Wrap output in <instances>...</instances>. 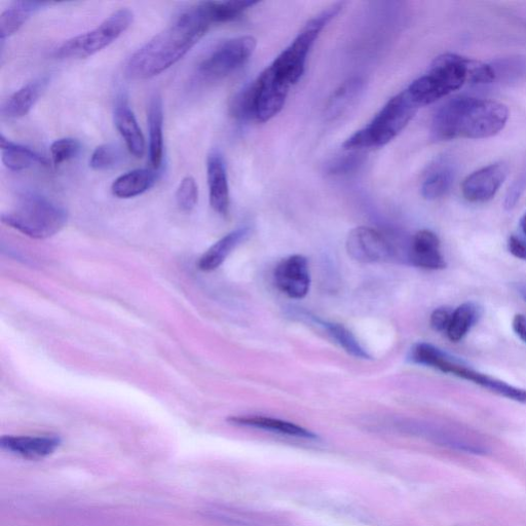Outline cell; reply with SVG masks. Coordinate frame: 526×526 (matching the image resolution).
<instances>
[{"label": "cell", "instance_id": "cell-21", "mask_svg": "<svg viewBox=\"0 0 526 526\" xmlns=\"http://www.w3.org/2000/svg\"><path fill=\"white\" fill-rule=\"evenodd\" d=\"M0 149L4 165L11 171L20 172L34 166L49 167L48 160L33 149L0 136Z\"/></svg>", "mask_w": 526, "mask_h": 526}, {"label": "cell", "instance_id": "cell-1", "mask_svg": "<svg viewBox=\"0 0 526 526\" xmlns=\"http://www.w3.org/2000/svg\"><path fill=\"white\" fill-rule=\"evenodd\" d=\"M212 25L204 2L184 11L131 56L128 77L137 81L157 77L190 53Z\"/></svg>", "mask_w": 526, "mask_h": 526}, {"label": "cell", "instance_id": "cell-40", "mask_svg": "<svg viewBox=\"0 0 526 526\" xmlns=\"http://www.w3.org/2000/svg\"><path fill=\"white\" fill-rule=\"evenodd\" d=\"M521 229H522L523 234L526 236V213L521 219Z\"/></svg>", "mask_w": 526, "mask_h": 526}, {"label": "cell", "instance_id": "cell-13", "mask_svg": "<svg viewBox=\"0 0 526 526\" xmlns=\"http://www.w3.org/2000/svg\"><path fill=\"white\" fill-rule=\"evenodd\" d=\"M277 287L294 299L306 297L310 291L309 263L302 255H293L279 263L275 272Z\"/></svg>", "mask_w": 526, "mask_h": 526}, {"label": "cell", "instance_id": "cell-10", "mask_svg": "<svg viewBox=\"0 0 526 526\" xmlns=\"http://www.w3.org/2000/svg\"><path fill=\"white\" fill-rule=\"evenodd\" d=\"M290 86L280 80L271 67L254 81L255 120L267 123L283 109Z\"/></svg>", "mask_w": 526, "mask_h": 526}, {"label": "cell", "instance_id": "cell-39", "mask_svg": "<svg viewBox=\"0 0 526 526\" xmlns=\"http://www.w3.org/2000/svg\"><path fill=\"white\" fill-rule=\"evenodd\" d=\"M519 293L526 302V284L519 286Z\"/></svg>", "mask_w": 526, "mask_h": 526}, {"label": "cell", "instance_id": "cell-22", "mask_svg": "<svg viewBox=\"0 0 526 526\" xmlns=\"http://www.w3.org/2000/svg\"><path fill=\"white\" fill-rule=\"evenodd\" d=\"M157 179L156 170H133L117 178L111 185V192L119 199L136 198L152 189Z\"/></svg>", "mask_w": 526, "mask_h": 526}, {"label": "cell", "instance_id": "cell-11", "mask_svg": "<svg viewBox=\"0 0 526 526\" xmlns=\"http://www.w3.org/2000/svg\"><path fill=\"white\" fill-rule=\"evenodd\" d=\"M508 172V165L499 162L472 173L462 184L464 198L471 203L491 201L504 184Z\"/></svg>", "mask_w": 526, "mask_h": 526}, {"label": "cell", "instance_id": "cell-35", "mask_svg": "<svg viewBox=\"0 0 526 526\" xmlns=\"http://www.w3.org/2000/svg\"><path fill=\"white\" fill-rule=\"evenodd\" d=\"M349 152V150H348ZM364 161V156L358 152L332 159L326 166L330 175H345L355 171Z\"/></svg>", "mask_w": 526, "mask_h": 526}, {"label": "cell", "instance_id": "cell-32", "mask_svg": "<svg viewBox=\"0 0 526 526\" xmlns=\"http://www.w3.org/2000/svg\"><path fill=\"white\" fill-rule=\"evenodd\" d=\"M199 201V187L194 177H184L176 191V202L183 212H192Z\"/></svg>", "mask_w": 526, "mask_h": 526}, {"label": "cell", "instance_id": "cell-29", "mask_svg": "<svg viewBox=\"0 0 526 526\" xmlns=\"http://www.w3.org/2000/svg\"><path fill=\"white\" fill-rule=\"evenodd\" d=\"M495 83L511 84L521 80L526 73V59L521 56H509L491 63Z\"/></svg>", "mask_w": 526, "mask_h": 526}, {"label": "cell", "instance_id": "cell-28", "mask_svg": "<svg viewBox=\"0 0 526 526\" xmlns=\"http://www.w3.org/2000/svg\"><path fill=\"white\" fill-rule=\"evenodd\" d=\"M257 4V2H204L212 24L235 21Z\"/></svg>", "mask_w": 526, "mask_h": 526}, {"label": "cell", "instance_id": "cell-5", "mask_svg": "<svg viewBox=\"0 0 526 526\" xmlns=\"http://www.w3.org/2000/svg\"><path fill=\"white\" fill-rule=\"evenodd\" d=\"M2 220L27 237L44 240L55 236L65 227L67 212L46 197L28 194L4 213Z\"/></svg>", "mask_w": 526, "mask_h": 526}, {"label": "cell", "instance_id": "cell-34", "mask_svg": "<svg viewBox=\"0 0 526 526\" xmlns=\"http://www.w3.org/2000/svg\"><path fill=\"white\" fill-rule=\"evenodd\" d=\"M120 157L119 149L115 145L102 144L94 150L90 166L95 171H106L117 166Z\"/></svg>", "mask_w": 526, "mask_h": 526}, {"label": "cell", "instance_id": "cell-38", "mask_svg": "<svg viewBox=\"0 0 526 526\" xmlns=\"http://www.w3.org/2000/svg\"><path fill=\"white\" fill-rule=\"evenodd\" d=\"M512 328L519 340L526 344V317L522 314L515 315L512 321Z\"/></svg>", "mask_w": 526, "mask_h": 526}, {"label": "cell", "instance_id": "cell-17", "mask_svg": "<svg viewBox=\"0 0 526 526\" xmlns=\"http://www.w3.org/2000/svg\"><path fill=\"white\" fill-rule=\"evenodd\" d=\"M49 84V77H41L23 86L4 103L2 116L8 120H17L27 116L43 96Z\"/></svg>", "mask_w": 526, "mask_h": 526}, {"label": "cell", "instance_id": "cell-7", "mask_svg": "<svg viewBox=\"0 0 526 526\" xmlns=\"http://www.w3.org/2000/svg\"><path fill=\"white\" fill-rule=\"evenodd\" d=\"M342 8V4H334L311 19L291 45L278 56L270 67L280 80L291 87L303 77L312 47L323 29L341 12Z\"/></svg>", "mask_w": 526, "mask_h": 526}, {"label": "cell", "instance_id": "cell-30", "mask_svg": "<svg viewBox=\"0 0 526 526\" xmlns=\"http://www.w3.org/2000/svg\"><path fill=\"white\" fill-rule=\"evenodd\" d=\"M230 114L239 122L255 120L254 82L235 95L230 104Z\"/></svg>", "mask_w": 526, "mask_h": 526}, {"label": "cell", "instance_id": "cell-19", "mask_svg": "<svg viewBox=\"0 0 526 526\" xmlns=\"http://www.w3.org/2000/svg\"><path fill=\"white\" fill-rule=\"evenodd\" d=\"M147 122L149 127V163L159 170L164 159V109L162 98L156 94L148 105Z\"/></svg>", "mask_w": 526, "mask_h": 526}, {"label": "cell", "instance_id": "cell-16", "mask_svg": "<svg viewBox=\"0 0 526 526\" xmlns=\"http://www.w3.org/2000/svg\"><path fill=\"white\" fill-rule=\"evenodd\" d=\"M408 258L413 266L424 270L439 271L446 268L439 238L428 230L420 231L413 236Z\"/></svg>", "mask_w": 526, "mask_h": 526}, {"label": "cell", "instance_id": "cell-14", "mask_svg": "<svg viewBox=\"0 0 526 526\" xmlns=\"http://www.w3.org/2000/svg\"><path fill=\"white\" fill-rule=\"evenodd\" d=\"M62 443L57 436H3L0 445L6 452L25 460H43L53 455Z\"/></svg>", "mask_w": 526, "mask_h": 526}, {"label": "cell", "instance_id": "cell-12", "mask_svg": "<svg viewBox=\"0 0 526 526\" xmlns=\"http://www.w3.org/2000/svg\"><path fill=\"white\" fill-rule=\"evenodd\" d=\"M349 255L360 262H382L393 255L390 242L377 230L360 227L353 230L347 240Z\"/></svg>", "mask_w": 526, "mask_h": 526}, {"label": "cell", "instance_id": "cell-20", "mask_svg": "<svg viewBox=\"0 0 526 526\" xmlns=\"http://www.w3.org/2000/svg\"><path fill=\"white\" fill-rule=\"evenodd\" d=\"M115 123L129 152L136 158H142L145 153L144 136L126 100H120L116 106Z\"/></svg>", "mask_w": 526, "mask_h": 526}, {"label": "cell", "instance_id": "cell-6", "mask_svg": "<svg viewBox=\"0 0 526 526\" xmlns=\"http://www.w3.org/2000/svg\"><path fill=\"white\" fill-rule=\"evenodd\" d=\"M411 359L418 364L432 367L443 373L453 374L455 377L471 382L501 397L526 404L525 389L511 386L506 382L490 377V375L474 370L462 360L433 345L426 343L416 345L411 351Z\"/></svg>", "mask_w": 526, "mask_h": 526}, {"label": "cell", "instance_id": "cell-33", "mask_svg": "<svg viewBox=\"0 0 526 526\" xmlns=\"http://www.w3.org/2000/svg\"><path fill=\"white\" fill-rule=\"evenodd\" d=\"M81 142L73 138H62L52 143L50 147L52 161L60 166L77 158L81 152Z\"/></svg>", "mask_w": 526, "mask_h": 526}, {"label": "cell", "instance_id": "cell-25", "mask_svg": "<svg viewBox=\"0 0 526 526\" xmlns=\"http://www.w3.org/2000/svg\"><path fill=\"white\" fill-rule=\"evenodd\" d=\"M249 233L248 228H242L224 236L201 257L198 263L199 269L203 272L218 269L233 250L249 236Z\"/></svg>", "mask_w": 526, "mask_h": 526}, {"label": "cell", "instance_id": "cell-8", "mask_svg": "<svg viewBox=\"0 0 526 526\" xmlns=\"http://www.w3.org/2000/svg\"><path fill=\"white\" fill-rule=\"evenodd\" d=\"M134 14L121 9L108 16L96 28L63 43L56 51L60 60L86 59L115 43L132 25Z\"/></svg>", "mask_w": 526, "mask_h": 526}, {"label": "cell", "instance_id": "cell-2", "mask_svg": "<svg viewBox=\"0 0 526 526\" xmlns=\"http://www.w3.org/2000/svg\"><path fill=\"white\" fill-rule=\"evenodd\" d=\"M508 119L506 105L462 96L447 101L437 110L431 132L440 141L490 138L505 128Z\"/></svg>", "mask_w": 526, "mask_h": 526}, {"label": "cell", "instance_id": "cell-27", "mask_svg": "<svg viewBox=\"0 0 526 526\" xmlns=\"http://www.w3.org/2000/svg\"><path fill=\"white\" fill-rule=\"evenodd\" d=\"M482 311L475 303H465L453 312L452 320L446 331L450 341L459 343L479 321Z\"/></svg>", "mask_w": 526, "mask_h": 526}, {"label": "cell", "instance_id": "cell-37", "mask_svg": "<svg viewBox=\"0 0 526 526\" xmlns=\"http://www.w3.org/2000/svg\"><path fill=\"white\" fill-rule=\"evenodd\" d=\"M508 250L514 257L526 261V241L523 239L511 236L508 240Z\"/></svg>", "mask_w": 526, "mask_h": 526}, {"label": "cell", "instance_id": "cell-4", "mask_svg": "<svg viewBox=\"0 0 526 526\" xmlns=\"http://www.w3.org/2000/svg\"><path fill=\"white\" fill-rule=\"evenodd\" d=\"M419 108L407 90L401 92L389 100L367 127L346 140L345 150L361 152L366 148L385 146L405 129Z\"/></svg>", "mask_w": 526, "mask_h": 526}, {"label": "cell", "instance_id": "cell-9", "mask_svg": "<svg viewBox=\"0 0 526 526\" xmlns=\"http://www.w3.org/2000/svg\"><path fill=\"white\" fill-rule=\"evenodd\" d=\"M256 49L253 36H239L221 43L205 58L199 66V75L207 81L229 77L242 68Z\"/></svg>", "mask_w": 526, "mask_h": 526}, {"label": "cell", "instance_id": "cell-3", "mask_svg": "<svg viewBox=\"0 0 526 526\" xmlns=\"http://www.w3.org/2000/svg\"><path fill=\"white\" fill-rule=\"evenodd\" d=\"M495 83L491 64L467 59L456 54L437 57L429 71L407 89L411 98L421 107L432 104L465 85Z\"/></svg>", "mask_w": 526, "mask_h": 526}, {"label": "cell", "instance_id": "cell-23", "mask_svg": "<svg viewBox=\"0 0 526 526\" xmlns=\"http://www.w3.org/2000/svg\"><path fill=\"white\" fill-rule=\"evenodd\" d=\"M229 422L242 427H249L263 431H269L290 437L315 440L318 435L290 422L267 418V417H234L230 418Z\"/></svg>", "mask_w": 526, "mask_h": 526}, {"label": "cell", "instance_id": "cell-36", "mask_svg": "<svg viewBox=\"0 0 526 526\" xmlns=\"http://www.w3.org/2000/svg\"><path fill=\"white\" fill-rule=\"evenodd\" d=\"M454 311H450L447 308H439L435 310L430 319L431 326L438 332H446L452 320Z\"/></svg>", "mask_w": 526, "mask_h": 526}, {"label": "cell", "instance_id": "cell-24", "mask_svg": "<svg viewBox=\"0 0 526 526\" xmlns=\"http://www.w3.org/2000/svg\"><path fill=\"white\" fill-rule=\"evenodd\" d=\"M364 82L353 78L338 87L329 98L325 117L329 121L342 118L357 103L363 92Z\"/></svg>", "mask_w": 526, "mask_h": 526}, {"label": "cell", "instance_id": "cell-18", "mask_svg": "<svg viewBox=\"0 0 526 526\" xmlns=\"http://www.w3.org/2000/svg\"><path fill=\"white\" fill-rule=\"evenodd\" d=\"M455 177L456 167L452 160L448 158L436 160L424 175L421 186L422 196L429 201L444 197L452 189Z\"/></svg>", "mask_w": 526, "mask_h": 526}, {"label": "cell", "instance_id": "cell-26", "mask_svg": "<svg viewBox=\"0 0 526 526\" xmlns=\"http://www.w3.org/2000/svg\"><path fill=\"white\" fill-rule=\"evenodd\" d=\"M50 6L41 2H17L0 16V40L4 42L8 37L17 33L35 13Z\"/></svg>", "mask_w": 526, "mask_h": 526}, {"label": "cell", "instance_id": "cell-15", "mask_svg": "<svg viewBox=\"0 0 526 526\" xmlns=\"http://www.w3.org/2000/svg\"><path fill=\"white\" fill-rule=\"evenodd\" d=\"M207 178L212 209L222 216L228 215L231 206L229 179L227 167L218 152H213L208 157Z\"/></svg>", "mask_w": 526, "mask_h": 526}, {"label": "cell", "instance_id": "cell-31", "mask_svg": "<svg viewBox=\"0 0 526 526\" xmlns=\"http://www.w3.org/2000/svg\"><path fill=\"white\" fill-rule=\"evenodd\" d=\"M334 341L349 354L360 359H369L368 353L361 347L356 337L343 325L321 322Z\"/></svg>", "mask_w": 526, "mask_h": 526}]
</instances>
